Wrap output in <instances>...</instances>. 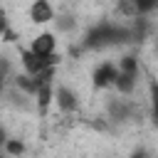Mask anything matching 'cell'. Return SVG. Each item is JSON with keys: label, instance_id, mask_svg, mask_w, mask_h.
Listing matches in <instances>:
<instances>
[{"label": "cell", "instance_id": "obj_1", "mask_svg": "<svg viewBox=\"0 0 158 158\" xmlns=\"http://www.w3.org/2000/svg\"><path fill=\"white\" fill-rule=\"evenodd\" d=\"M131 40V32L126 27H116L111 22H101L96 27H91L84 37V47L86 49H99V47H109V44H123Z\"/></svg>", "mask_w": 158, "mask_h": 158}, {"label": "cell", "instance_id": "obj_2", "mask_svg": "<svg viewBox=\"0 0 158 158\" xmlns=\"http://www.w3.org/2000/svg\"><path fill=\"white\" fill-rule=\"evenodd\" d=\"M22 64H25L27 74L37 77V74H42L44 69L54 67V64H57V57H54V54H52V57H42V54H35L32 49H22Z\"/></svg>", "mask_w": 158, "mask_h": 158}, {"label": "cell", "instance_id": "obj_3", "mask_svg": "<svg viewBox=\"0 0 158 158\" xmlns=\"http://www.w3.org/2000/svg\"><path fill=\"white\" fill-rule=\"evenodd\" d=\"M54 47H57V40H54V35L52 32H42V35H37L35 40H32V52L35 54H42V57H52L54 54Z\"/></svg>", "mask_w": 158, "mask_h": 158}, {"label": "cell", "instance_id": "obj_4", "mask_svg": "<svg viewBox=\"0 0 158 158\" xmlns=\"http://www.w3.org/2000/svg\"><path fill=\"white\" fill-rule=\"evenodd\" d=\"M54 101L62 111H77L79 109V99L69 86H57L54 89Z\"/></svg>", "mask_w": 158, "mask_h": 158}, {"label": "cell", "instance_id": "obj_5", "mask_svg": "<svg viewBox=\"0 0 158 158\" xmlns=\"http://www.w3.org/2000/svg\"><path fill=\"white\" fill-rule=\"evenodd\" d=\"M116 74H118V69L114 67V64H101V67H96L94 69V86L96 89H104V86H111L114 81H116Z\"/></svg>", "mask_w": 158, "mask_h": 158}, {"label": "cell", "instance_id": "obj_6", "mask_svg": "<svg viewBox=\"0 0 158 158\" xmlns=\"http://www.w3.org/2000/svg\"><path fill=\"white\" fill-rule=\"evenodd\" d=\"M52 15H54V10H52L49 0H35V2H32V7H30V20H32V22H37V25L49 22V20H52Z\"/></svg>", "mask_w": 158, "mask_h": 158}, {"label": "cell", "instance_id": "obj_7", "mask_svg": "<svg viewBox=\"0 0 158 158\" xmlns=\"http://www.w3.org/2000/svg\"><path fill=\"white\" fill-rule=\"evenodd\" d=\"M37 106H40V111L44 114L47 111V106L52 104V99H54V86H52V81H42L40 86H37Z\"/></svg>", "mask_w": 158, "mask_h": 158}, {"label": "cell", "instance_id": "obj_8", "mask_svg": "<svg viewBox=\"0 0 158 158\" xmlns=\"http://www.w3.org/2000/svg\"><path fill=\"white\" fill-rule=\"evenodd\" d=\"M128 114H131V106L123 99H111L109 101V116L114 121H123V118H128Z\"/></svg>", "mask_w": 158, "mask_h": 158}, {"label": "cell", "instance_id": "obj_9", "mask_svg": "<svg viewBox=\"0 0 158 158\" xmlns=\"http://www.w3.org/2000/svg\"><path fill=\"white\" fill-rule=\"evenodd\" d=\"M136 79H138V77H133V74L118 72V74H116V81H114V86H116L121 94H131V91H133V86H136Z\"/></svg>", "mask_w": 158, "mask_h": 158}, {"label": "cell", "instance_id": "obj_10", "mask_svg": "<svg viewBox=\"0 0 158 158\" xmlns=\"http://www.w3.org/2000/svg\"><path fill=\"white\" fill-rule=\"evenodd\" d=\"M118 72H126V74L138 77V62H136V57H131V54L121 57V59H118Z\"/></svg>", "mask_w": 158, "mask_h": 158}, {"label": "cell", "instance_id": "obj_11", "mask_svg": "<svg viewBox=\"0 0 158 158\" xmlns=\"http://www.w3.org/2000/svg\"><path fill=\"white\" fill-rule=\"evenodd\" d=\"M17 86L25 91V94H37V81H35V77L32 74H25V77H17Z\"/></svg>", "mask_w": 158, "mask_h": 158}, {"label": "cell", "instance_id": "obj_12", "mask_svg": "<svg viewBox=\"0 0 158 158\" xmlns=\"http://www.w3.org/2000/svg\"><path fill=\"white\" fill-rule=\"evenodd\" d=\"M5 151H7L10 156H22V153H25V143H22L20 138H7V141H5Z\"/></svg>", "mask_w": 158, "mask_h": 158}, {"label": "cell", "instance_id": "obj_13", "mask_svg": "<svg viewBox=\"0 0 158 158\" xmlns=\"http://www.w3.org/2000/svg\"><path fill=\"white\" fill-rule=\"evenodd\" d=\"M131 2H133V7L138 12H151V10L158 7V0H131Z\"/></svg>", "mask_w": 158, "mask_h": 158}, {"label": "cell", "instance_id": "obj_14", "mask_svg": "<svg viewBox=\"0 0 158 158\" xmlns=\"http://www.w3.org/2000/svg\"><path fill=\"white\" fill-rule=\"evenodd\" d=\"M151 104H153V121L158 123V84L151 86Z\"/></svg>", "mask_w": 158, "mask_h": 158}, {"label": "cell", "instance_id": "obj_15", "mask_svg": "<svg viewBox=\"0 0 158 158\" xmlns=\"http://www.w3.org/2000/svg\"><path fill=\"white\" fill-rule=\"evenodd\" d=\"M7 74H10V62H7V57L0 54V79H5Z\"/></svg>", "mask_w": 158, "mask_h": 158}, {"label": "cell", "instance_id": "obj_16", "mask_svg": "<svg viewBox=\"0 0 158 158\" xmlns=\"http://www.w3.org/2000/svg\"><path fill=\"white\" fill-rule=\"evenodd\" d=\"M72 27H74L72 17H59V30H72Z\"/></svg>", "mask_w": 158, "mask_h": 158}, {"label": "cell", "instance_id": "obj_17", "mask_svg": "<svg viewBox=\"0 0 158 158\" xmlns=\"http://www.w3.org/2000/svg\"><path fill=\"white\" fill-rule=\"evenodd\" d=\"M5 30H7V15H5V10H0V37L5 35Z\"/></svg>", "mask_w": 158, "mask_h": 158}, {"label": "cell", "instance_id": "obj_18", "mask_svg": "<svg viewBox=\"0 0 158 158\" xmlns=\"http://www.w3.org/2000/svg\"><path fill=\"white\" fill-rule=\"evenodd\" d=\"M2 40H5V42H12V40H15V32L7 27V30H5V35H2Z\"/></svg>", "mask_w": 158, "mask_h": 158}, {"label": "cell", "instance_id": "obj_19", "mask_svg": "<svg viewBox=\"0 0 158 158\" xmlns=\"http://www.w3.org/2000/svg\"><path fill=\"white\" fill-rule=\"evenodd\" d=\"M131 158H146V151H143V148H138V151H133V153H131Z\"/></svg>", "mask_w": 158, "mask_h": 158}, {"label": "cell", "instance_id": "obj_20", "mask_svg": "<svg viewBox=\"0 0 158 158\" xmlns=\"http://www.w3.org/2000/svg\"><path fill=\"white\" fill-rule=\"evenodd\" d=\"M5 141H7V133H5V128L0 126V146H5Z\"/></svg>", "mask_w": 158, "mask_h": 158}, {"label": "cell", "instance_id": "obj_21", "mask_svg": "<svg viewBox=\"0 0 158 158\" xmlns=\"http://www.w3.org/2000/svg\"><path fill=\"white\" fill-rule=\"evenodd\" d=\"M156 52H158V40H156Z\"/></svg>", "mask_w": 158, "mask_h": 158}, {"label": "cell", "instance_id": "obj_22", "mask_svg": "<svg viewBox=\"0 0 158 158\" xmlns=\"http://www.w3.org/2000/svg\"><path fill=\"white\" fill-rule=\"evenodd\" d=\"M0 91H2V79H0Z\"/></svg>", "mask_w": 158, "mask_h": 158}, {"label": "cell", "instance_id": "obj_23", "mask_svg": "<svg viewBox=\"0 0 158 158\" xmlns=\"http://www.w3.org/2000/svg\"><path fill=\"white\" fill-rule=\"evenodd\" d=\"M0 158H2V156H0Z\"/></svg>", "mask_w": 158, "mask_h": 158}]
</instances>
